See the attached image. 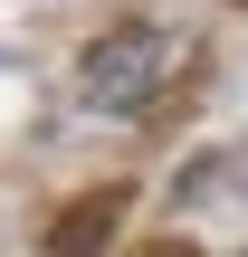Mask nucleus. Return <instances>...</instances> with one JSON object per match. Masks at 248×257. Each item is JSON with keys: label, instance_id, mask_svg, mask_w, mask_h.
<instances>
[{"label": "nucleus", "instance_id": "nucleus-1", "mask_svg": "<svg viewBox=\"0 0 248 257\" xmlns=\"http://www.w3.org/2000/svg\"><path fill=\"white\" fill-rule=\"evenodd\" d=\"M182 67H191V38H182V29H162V19H115V29L86 38L76 95L105 105V114H153V105L182 86Z\"/></svg>", "mask_w": 248, "mask_h": 257}]
</instances>
